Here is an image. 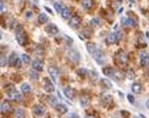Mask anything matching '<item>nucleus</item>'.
<instances>
[{
    "label": "nucleus",
    "instance_id": "nucleus-18",
    "mask_svg": "<svg viewBox=\"0 0 149 118\" xmlns=\"http://www.w3.org/2000/svg\"><path fill=\"white\" fill-rule=\"evenodd\" d=\"M19 59H20V58H19V56H17V54H16V53H15V51H13V53H12L11 55H9L8 64H9V66H16V63H17V60H19Z\"/></svg>",
    "mask_w": 149,
    "mask_h": 118
},
{
    "label": "nucleus",
    "instance_id": "nucleus-17",
    "mask_svg": "<svg viewBox=\"0 0 149 118\" xmlns=\"http://www.w3.org/2000/svg\"><path fill=\"white\" fill-rule=\"evenodd\" d=\"M32 110H33V114H36V115H42L45 113V108L42 105H35V106L32 108Z\"/></svg>",
    "mask_w": 149,
    "mask_h": 118
},
{
    "label": "nucleus",
    "instance_id": "nucleus-2",
    "mask_svg": "<svg viewBox=\"0 0 149 118\" xmlns=\"http://www.w3.org/2000/svg\"><path fill=\"white\" fill-rule=\"evenodd\" d=\"M16 41H17L19 45H21V46H26V43H28L26 33L23 30L21 26H17V29H16Z\"/></svg>",
    "mask_w": 149,
    "mask_h": 118
},
{
    "label": "nucleus",
    "instance_id": "nucleus-19",
    "mask_svg": "<svg viewBox=\"0 0 149 118\" xmlns=\"http://www.w3.org/2000/svg\"><path fill=\"white\" fill-rule=\"evenodd\" d=\"M82 7L85 9H92L95 7V1L94 0H82Z\"/></svg>",
    "mask_w": 149,
    "mask_h": 118
},
{
    "label": "nucleus",
    "instance_id": "nucleus-51",
    "mask_svg": "<svg viewBox=\"0 0 149 118\" xmlns=\"http://www.w3.org/2000/svg\"><path fill=\"white\" fill-rule=\"evenodd\" d=\"M0 38H1V34H0Z\"/></svg>",
    "mask_w": 149,
    "mask_h": 118
},
{
    "label": "nucleus",
    "instance_id": "nucleus-29",
    "mask_svg": "<svg viewBox=\"0 0 149 118\" xmlns=\"http://www.w3.org/2000/svg\"><path fill=\"white\" fill-rule=\"evenodd\" d=\"M20 59H21V62L25 63V64H28V63H30V62H32L28 54H21V55H20Z\"/></svg>",
    "mask_w": 149,
    "mask_h": 118
},
{
    "label": "nucleus",
    "instance_id": "nucleus-5",
    "mask_svg": "<svg viewBox=\"0 0 149 118\" xmlns=\"http://www.w3.org/2000/svg\"><path fill=\"white\" fill-rule=\"evenodd\" d=\"M121 38V33L120 32H112V33H109L108 36H107L106 38V42L108 43V45H112V43H116L119 42Z\"/></svg>",
    "mask_w": 149,
    "mask_h": 118
},
{
    "label": "nucleus",
    "instance_id": "nucleus-6",
    "mask_svg": "<svg viewBox=\"0 0 149 118\" xmlns=\"http://www.w3.org/2000/svg\"><path fill=\"white\" fill-rule=\"evenodd\" d=\"M67 58H69V60L71 63H78L80 60V55H79V51L75 50V49H71V50L69 51V54H67Z\"/></svg>",
    "mask_w": 149,
    "mask_h": 118
},
{
    "label": "nucleus",
    "instance_id": "nucleus-24",
    "mask_svg": "<svg viewBox=\"0 0 149 118\" xmlns=\"http://www.w3.org/2000/svg\"><path fill=\"white\" fill-rule=\"evenodd\" d=\"M55 109H57V112L60 113V114H65V113H67V106H66L65 104H58L57 106H55Z\"/></svg>",
    "mask_w": 149,
    "mask_h": 118
},
{
    "label": "nucleus",
    "instance_id": "nucleus-42",
    "mask_svg": "<svg viewBox=\"0 0 149 118\" xmlns=\"http://www.w3.org/2000/svg\"><path fill=\"white\" fill-rule=\"evenodd\" d=\"M127 97H128V100H129L131 102H135V98H133V96H132V95H128Z\"/></svg>",
    "mask_w": 149,
    "mask_h": 118
},
{
    "label": "nucleus",
    "instance_id": "nucleus-37",
    "mask_svg": "<svg viewBox=\"0 0 149 118\" xmlns=\"http://www.w3.org/2000/svg\"><path fill=\"white\" fill-rule=\"evenodd\" d=\"M61 8H62V4L61 3H54V9L58 12V13L61 12Z\"/></svg>",
    "mask_w": 149,
    "mask_h": 118
},
{
    "label": "nucleus",
    "instance_id": "nucleus-26",
    "mask_svg": "<svg viewBox=\"0 0 149 118\" xmlns=\"http://www.w3.org/2000/svg\"><path fill=\"white\" fill-rule=\"evenodd\" d=\"M100 84H102V87L106 88V89H111V88H112L111 82H109V80H107V79H102V80H100Z\"/></svg>",
    "mask_w": 149,
    "mask_h": 118
},
{
    "label": "nucleus",
    "instance_id": "nucleus-21",
    "mask_svg": "<svg viewBox=\"0 0 149 118\" xmlns=\"http://www.w3.org/2000/svg\"><path fill=\"white\" fill-rule=\"evenodd\" d=\"M0 110H1V113H6V114H7V113H11L12 112L11 104H9L8 101H4L3 104H1V109H0Z\"/></svg>",
    "mask_w": 149,
    "mask_h": 118
},
{
    "label": "nucleus",
    "instance_id": "nucleus-7",
    "mask_svg": "<svg viewBox=\"0 0 149 118\" xmlns=\"http://www.w3.org/2000/svg\"><path fill=\"white\" fill-rule=\"evenodd\" d=\"M80 23H82V20H80V17L78 16V14H73V16L69 19V25L71 26L73 29L79 28Z\"/></svg>",
    "mask_w": 149,
    "mask_h": 118
},
{
    "label": "nucleus",
    "instance_id": "nucleus-49",
    "mask_svg": "<svg viewBox=\"0 0 149 118\" xmlns=\"http://www.w3.org/2000/svg\"><path fill=\"white\" fill-rule=\"evenodd\" d=\"M140 118H145V115H144V114H140Z\"/></svg>",
    "mask_w": 149,
    "mask_h": 118
},
{
    "label": "nucleus",
    "instance_id": "nucleus-8",
    "mask_svg": "<svg viewBox=\"0 0 149 118\" xmlns=\"http://www.w3.org/2000/svg\"><path fill=\"white\" fill-rule=\"evenodd\" d=\"M42 84H44V89L46 91V92H49V93H52V92H54V89H55V87H54V84H53L50 80H49L48 78H45L42 80Z\"/></svg>",
    "mask_w": 149,
    "mask_h": 118
},
{
    "label": "nucleus",
    "instance_id": "nucleus-9",
    "mask_svg": "<svg viewBox=\"0 0 149 118\" xmlns=\"http://www.w3.org/2000/svg\"><path fill=\"white\" fill-rule=\"evenodd\" d=\"M45 30H46V33L50 34V36H57V34L60 33V29H58V26L55 25V24H49L45 28Z\"/></svg>",
    "mask_w": 149,
    "mask_h": 118
},
{
    "label": "nucleus",
    "instance_id": "nucleus-46",
    "mask_svg": "<svg viewBox=\"0 0 149 118\" xmlns=\"http://www.w3.org/2000/svg\"><path fill=\"white\" fill-rule=\"evenodd\" d=\"M70 118H78L77 114H70Z\"/></svg>",
    "mask_w": 149,
    "mask_h": 118
},
{
    "label": "nucleus",
    "instance_id": "nucleus-36",
    "mask_svg": "<svg viewBox=\"0 0 149 118\" xmlns=\"http://www.w3.org/2000/svg\"><path fill=\"white\" fill-rule=\"evenodd\" d=\"M37 78H38V75H37V71L32 70V71H30V79H35V80H37Z\"/></svg>",
    "mask_w": 149,
    "mask_h": 118
},
{
    "label": "nucleus",
    "instance_id": "nucleus-25",
    "mask_svg": "<svg viewBox=\"0 0 149 118\" xmlns=\"http://www.w3.org/2000/svg\"><path fill=\"white\" fill-rule=\"evenodd\" d=\"M91 36H92V29L91 28H85L83 30H82V37H85V38H90Z\"/></svg>",
    "mask_w": 149,
    "mask_h": 118
},
{
    "label": "nucleus",
    "instance_id": "nucleus-4",
    "mask_svg": "<svg viewBox=\"0 0 149 118\" xmlns=\"http://www.w3.org/2000/svg\"><path fill=\"white\" fill-rule=\"evenodd\" d=\"M92 56H94V59L96 60L99 64H104V60H106V55H104V53H103V50L102 49H99V47H96L95 49V51L91 54Z\"/></svg>",
    "mask_w": 149,
    "mask_h": 118
},
{
    "label": "nucleus",
    "instance_id": "nucleus-43",
    "mask_svg": "<svg viewBox=\"0 0 149 118\" xmlns=\"http://www.w3.org/2000/svg\"><path fill=\"white\" fill-rule=\"evenodd\" d=\"M4 9V3H3V0H0V12Z\"/></svg>",
    "mask_w": 149,
    "mask_h": 118
},
{
    "label": "nucleus",
    "instance_id": "nucleus-52",
    "mask_svg": "<svg viewBox=\"0 0 149 118\" xmlns=\"http://www.w3.org/2000/svg\"><path fill=\"white\" fill-rule=\"evenodd\" d=\"M148 75H149V73H148Z\"/></svg>",
    "mask_w": 149,
    "mask_h": 118
},
{
    "label": "nucleus",
    "instance_id": "nucleus-34",
    "mask_svg": "<svg viewBox=\"0 0 149 118\" xmlns=\"http://www.w3.org/2000/svg\"><path fill=\"white\" fill-rule=\"evenodd\" d=\"M49 102H50V105H52V106H57V105H58L57 97H54V96H49Z\"/></svg>",
    "mask_w": 149,
    "mask_h": 118
},
{
    "label": "nucleus",
    "instance_id": "nucleus-48",
    "mask_svg": "<svg viewBox=\"0 0 149 118\" xmlns=\"http://www.w3.org/2000/svg\"><path fill=\"white\" fill-rule=\"evenodd\" d=\"M146 106H148V109H149V98H148V101H146Z\"/></svg>",
    "mask_w": 149,
    "mask_h": 118
},
{
    "label": "nucleus",
    "instance_id": "nucleus-27",
    "mask_svg": "<svg viewBox=\"0 0 149 118\" xmlns=\"http://www.w3.org/2000/svg\"><path fill=\"white\" fill-rule=\"evenodd\" d=\"M132 91L135 93H140L141 91H143V87H141L140 83H133V85H132Z\"/></svg>",
    "mask_w": 149,
    "mask_h": 118
},
{
    "label": "nucleus",
    "instance_id": "nucleus-41",
    "mask_svg": "<svg viewBox=\"0 0 149 118\" xmlns=\"http://www.w3.org/2000/svg\"><path fill=\"white\" fill-rule=\"evenodd\" d=\"M21 66H23V62H21V59H19L17 63H16V66H15V67H16V68H20Z\"/></svg>",
    "mask_w": 149,
    "mask_h": 118
},
{
    "label": "nucleus",
    "instance_id": "nucleus-38",
    "mask_svg": "<svg viewBox=\"0 0 149 118\" xmlns=\"http://www.w3.org/2000/svg\"><path fill=\"white\" fill-rule=\"evenodd\" d=\"M7 64V59L4 55H1V58H0V66H6Z\"/></svg>",
    "mask_w": 149,
    "mask_h": 118
},
{
    "label": "nucleus",
    "instance_id": "nucleus-22",
    "mask_svg": "<svg viewBox=\"0 0 149 118\" xmlns=\"http://www.w3.org/2000/svg\"><path fill=\"white\" fill-rule=\"evenodd\" d=\"M79 100H80V105H82L83 108H86L87 105L90 104V97H89L87 95H82V96H80Z\"/></svg>",
    "mask_w": 149,
    "mask_h": 118
},
{
    "label": "nucleus",
    "instance_id": "nucleus-10",
    "mask_svg": "<svg viewBox=\"0 0 149 118\" xmlns=\"http://www.w3.org/2000/svg\"><path fill=\"white\" fill-rule=\"evenodd\" d=\"M30 63H32V68L35 71H37V72H40V71L44 70V63L41 62L40 59H33Z\"/></svg>",
    "mask_w": 149,
    "mask_h": 118
},
{
    "label": "nucleus",
    "instance_id": "nucleus-28",
    "mask_svg": "<svg viewBox=\"0 0 149 118\" xmlns=\"http://www.w3.org/2000/svg\"><path fill=\"white\" fill-rule=\"evenodd\" d=\"M77 73L80 76V78H86L89 71H87L86 68H77Z\"/></svg>",
    "mask_w": 149,
    "mask_h": 118
},
{
    "label": "nucleus",
    "instance_id": "nucleus-32",
    "mask_svg": "<svg viewBox=\"0 0 149 118\" xmlns=\"http://www.w3.org/2000/svg\"><path fill=\"white\" fill-rule=\"evenodd\" d=\"M112 71H114V68H112V67H104L103 68L104 75L108 76V78H111V76H112Z\"/></svg>",
    "mask_w": 149,
    "mask_h": 118
},
{
    "label": "nucleus",
    "instance_id": "nucleus-3",
    "mask_svg": "<svg viewBox=\"0 0 149 118\" xmlns=\"http://www.w3.org/2000/svg\"><path fill=\"white\" fill-rule=\"evenodd\" d=\"M121 24L125 28H132V26L137 25V19L133 14H128L127 17H121Z\"/></svg>",
    "mask_w": 149,
    "mask_h": 118
},
{
    "label": "nucleus",
    "instance_id": "nucleus-40",
    "mask_svg": "<svg viewBox=\"0 0 149 118\" xmlns=\"http://www.w3.org/2000/svg\"><path fill=\"white\" fill-rule=\"evenodd\" d=\"M127 76H128V79H133V78H135V73H133V71L129 70L128 73H127Z\"/></svg>",
    "mask_w": 149,
    "mask_h": 118
},
{
    "label": "nucleus",
    "instance_id": "nucleus-12",
    "mask_svg": "<svg viewBox=\"0 0 149 118\" xmlns=\"http://www.w3.org/2000/svg\"><path fill=\"white\" fill-rule=\"evenodd\" d=\"M60 14H61V17H62V19H65V20H69L70 17H71V12H70L69 7H65L63 4H62V8H61Z\"/></svg>",
    "mask_w": 149,
    "mask_h": 118
},
{
    "label": "nucleus",
    "instance_id": "nucleus-31",
    "mask_svg": "<svg viewBox=\"0 0 149 118\" xmlns=\"http://www.w3.org/2000/svg\"><path fill=\"white\" fill-rule=\"evenodd\" d=\"M24 114H25V113H24V110L21 109V108H19V109L15 110V115H16V118H23Z\"/></svg>",
    "mask_w": 149,
    "mask_h": 118
},
{
    "label": "nucleus",
    "instance_id": "nucleus-35",
    "mask_svg": "<svg viewBox=\"0 0 149 118\" xmlns=\"http://www.w3.org/2000/svg\"><path fill=\"white\" fill-rule=\"evenodd\" d=\"M91 25L92 26H99L100 25V20L99 19H92L91 20Z\"/></svg>",
    "mask_w": 149,
    "mask_h": 118
},
{
    "label": "nucleus",
    "instance_id": "nucleus-50",
    "mask_svg": "<svg viewBox=\"0 0 149 118\" xmlns=\"http://www.w3.org/2000/svg\"><path fill=\"white\" fill-rule=\"evenodd\" d=\"M118 1H119V3H121V1H123V0H118Z\"/></svg>",
    "mask_w": 149,
    "mask_h": 118
},
{
    "label": "nucleus",
    "instance_id": "nucleus-47",
    "mask_svg": "<svg viewBox=\"0 0 149 118\" xmlns=\"http://www.w3.org/2000/svg\"><path fill=\"white\" fill-rule=\"evenodd\" d=\"M146 39H148V42H149V32L146 33Z\"/></svg>",
    "mask_w": 149,
    "mask_h": 118
},
{
    "label": "nucleus",
    "instance_id": "nucleus-45",
    "mask_svg": "<svg viewBox=\"0 0 149 118\" xmlns=\"http://www.w3.org/2000/svg\"><path fill=\"white\" fill-rule=\"evenodd\" d=\"M45 11H46V12H49V13H52V9H50V8H48V7H46V8H45Z\"/></svg>",
    "mask_w": 149,
    "mask_h": 118
},
{
    "label": "nucleus",
    "instance_id": "nucleus-20",
    "mask_svg": "<svg viewBox=\"0 0 149 118\" xmlns=\"http://www.w3.org/2000/svg\"><path fill=\"white\" fill-rule=\"evenodd\" d=\"M102 102H103V105L107 108H111L112 105H114L111 96H103V97H102Z\"/></svg>",
    "mask_w": 149,
    "mask_h": 118
},
{
    "label": "nucleus",
    "instance_id": "nucleus-33",
    "mask_svg": "<svg viewBox=\"0 0 149 118\" xmlns=\"http://www.w3.org/2000/svg\"><path fill=\"white\" fill-rule=\"evenodd\" d=\"M21 92L23 93H29L30 92V85L26 84V83H24V84L21 85Z\"/></svg>",
    "mask_w": 149,
    "mask_h": 118
},
{
    "label": "nucleus",
    "instance_id": "nucleus-15",
    "mask_svg": "<svg viewBox=\"0 0 149 118\" xmlns=\"http://www.w3.org/2000/svg\"><path fill=\"white\" fill-rule=\"evenodd\" d=\"M111 78L114 79V80H118V82H120V80H123V79H124V73L121 72L120 70H115V68H114Z\"/></svg>",
    "mask_w": 149,
    "mask_h": 118
},
{
    "label": "nucleus",
    "instance_id": "nucleus-44",
    "mask_svg": "<svg viewBox=\"0 0 149 118\" xmlns=\"http://www.w3.org/2000/svg\"><path fill=\"white\" fill-rule=\"evenodd\" d=\"M25 16H26V17H30V16H32V12H30V11H28V12H26Z\"/></svg>",
    "mask_w": 149,
    "mask_h": 118
},
{
    "label": "nucleus",
    "instance_id": "nucleus-13",
    "mask_svg": "<svg viewBox=\"0 0 149 118\" xmlns=\"http://www.w3.org/2000/svg\"><path fill=\"white\" fill-rule=\"evenodd\" d=\"M8 96H9V98H11V100H15V101H21V100H23V96H21V93L16 92L15 89L13 91H9Z\"/></svg>",
    "mask_w": 149,
    "mask_h": 118
},
{
    "label": "nucleus",
    "instance_id": "nucleus-1",
    "mask_svg": "<svg viewBox=\"0 0 149 118\" xmlns=\"http://www.w3.org/2000/svg\"><path fill=\"white\" fill-rule=\"evenodd\" d=\"M115 62L120 66H127L128 64V54L124 50H119L115 54Z\"/></svg>",
    "mask_w": 149,
    "mask_h": 118
},
{
    "label": "nucleus",
    "instance_id": "nucleus-30",
    "mask_svg": "<svg viewBox=\"0 0 149 118\" xmlns=\"http://www.w3.org/2000/svg\"><path fill=\"white\" fill-rule=\"evenodd\" d=\"M86 46H87V50H89L90 54H92L95 51V49H96V45H95V43H92V42H89Z\"/></svg>",
    "mask_w": 149,
    "mask_h": 118
},
{
    "label": "nucleus",
    "instance_id": "nucleus-39",
    "mask_svg": "<svg viewBox=\"0 0 149 118\" xmlns=\"http://www.w3.org/2000/svg\"><path fill=\"white\" fill-rule=\"evenodd\" d=\"M86 118H98V115L95 114V113H87Z\"/></svg>",
    "mask_w": 149,
    "mask_h": 118
},
{
    "label": "nucleus",
    "instance_id": "nucleus-11",
    "mask_svg": "<svg viewBox=\"0 0 149 118\" xmlns=\"http://www.w3.org/2000/svg\"><path fill=\"white\" fill-rule=\"evenodd\" d=\"M48 72H49V75H50V78L54 79V80L60 76V70H58L57 66H49Z\"/></svg>",
    "mask_w": 149,
    "mask_h": 118
},
{
    "label": "nucleus",
    "instance_id": "nucleus-16",
    "mask_svg": "<svg viewBox=\"0 0 149 118\" xmlns=\"http://www.w3.org/2000/svg\"><path fill=\"white\" fill-rule=\"evenodd\" d=\"M63 93H65V96L69 98V100H73L74 96H75V92H74V89H73L71 87H65L63 88Z\"/></svg>",
    "mask_w": 149,
    "mask_h": 118
},
{
    "label": "nucleus",
    "instance_id": "nucleus-14",
    "mask_svg": "<svg viewBox=\"0 0 149 118\" xmlns=\"http://www.w3.org/2000/svg\"><path fill=\"white\" fill-rule=\"evenodd\" d=\"M140 64L143 67H148L149 66V53H143L140 55Z\"/></svg>",
    "mask_w": 149,
    "mask_h": 118
},
{
    "label": "nucleus",
    "instance_id": "nucleus-23",
    "mask_svg": "<svg viewBox=\"0 0 149 118\" xmlns=\"http://www.w3.org/2000/svg\"><path fill=\"white\" fill-rule=\"evenodd\" d=\"M37 20H38V24H46L49 21V17H48V14H45V13H40Z\"/></svg>",
    "mask_w": 149,
    "mask_h": 118
}]
</instances>
